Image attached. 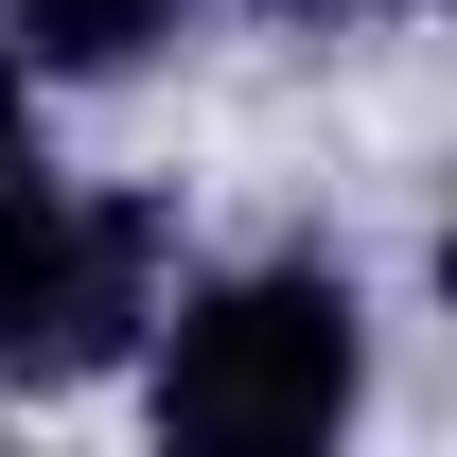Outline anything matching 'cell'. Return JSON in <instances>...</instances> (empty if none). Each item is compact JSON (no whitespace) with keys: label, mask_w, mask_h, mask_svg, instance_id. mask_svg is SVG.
Wrapping results in <instances>:
<instances>
[{"label":"cell","mask_w":457,"mask_h":457,"mask_svg":"<svg viewBox=\"0 0 457 457\" xmlns=\"http://www.w3.org/2000/svg\"><path fill=\"white\" fill-rule=\"evenodd\" d=\"M176 264L159 194H71L36 141V71L0 54V387H88L106 352H141Z\"/></svg>","instance_id":"obj_1"},{"label":"cell","mask_w":457,"mask_h":457,"mask_svg":"<svg viewBox=\"0 0 457 457\" xmlns=\"http://www.w3.org/2000/svg\"><path fill=\"white\" fill-rule=\"evenodd\" d=\"M352 387H370V317H352V282L299 246V264H246V282H212L176 317L159 440L176 457H317L352 422Z\"/></svg>","instance_id":"obj_2"},{"label":"cell","mask_w":457,"mask_h":457,"mask_svg":"<svg viewBox=\"0 0 457 457\" xmlns=\"http://www.w3.org/2000/svg\"><path fill=\"white\" fill-rule=\"evenodd\" d=\"M194 0H0V54L18 71H141Z\"/></svg>","instance_id":"obj_3"},{"label":"cell","mask_w":457,"mask_h":457,"mask_svg":"<svg viewBox=\"0 0 457 457\" xmlns=\"http://www.w3.org/2000/svg\"><path fill=\"white\" fill-rule=\"evenodd\" d=\"M282 18H422V0H282Z\"/></svg>","instance_id":"obj_4"}]
</instances>
